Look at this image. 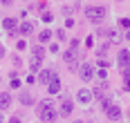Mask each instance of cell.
<instances>
[{"instance_id": "6da1fadb", "label": "cell", "mask_w": 130, "mask_h": 123, "mask_svg": "<svg viewBox=\"0 0 130 123\" xmlns=\"http://www.w3.org/2000/svg\"><path fill=\"white\" fill-rule=\"evenodd\" d=\"M36 114H38L40 121L52 123V121H56V116H58V110L54 108V103L50 98H45V101H40L38 105H36Z\"/></svg>"}, {"instance_id": "603a6c76", "label": "cell", "mask_w": 130, "mask_h": 123, "mask_svg": "<svg viewBox=\"0 0 130 123\" xmlns=\"http://www.w3.org/2000/svg\"><path fill=\"white\" fill-rule=\"evenodd\" d=\"M126 40H130V31H126Z\"/></svg>"}, {"instance_id": "cb8c5ba5", "label": "cell", "mask_w": 130, "mask_h": 123, "mask_svg": "<svg viewBox=\"0 0 130 123\" xmlns=\"http://www.w3.org/2000/svg\"><path fill=\"white\" fill-rule=\"evenodd\" d=\"M76 123H83V121H76Z\"/></svg>"}, {"instance_id": "9c48e42d", "label": "cell", "mask_w": 130, "mask_h": 123, "mask_svg": "<svg viewBox=\"0 0 130 123\" xmlns=\"http://www.w3.org/2000/svg\"><path fill=\"white\" fill-rule=\"evenodd\" d=\"M76 98L81 101V103H90V101H92V92L83 87V90H78V92H76Z\"/></svg>"}, {"instance_id": "ac0fdd59", "label": "cell", "mask_w": 130, "mask_h": 123, "mask_svg": "<svg viewBox=\"0 0 130 123\" xmlns=\"http://www.w3.org/2000/svg\"><path fill=\"white\" fill-rule=\"evenodd\" d=\"M34 56H40V58H43V47H40V45L34 47Z\"/></svg>"}, {"instance_id": "8fae6325", "label": "cell", "mask_w": 130, "mask_h": 123, "mask_svg": "<svg viewBox=\"0 0 130 123\" xmlns=\"http://www.w3.org/2000/svg\"><path fill=\"white\" fill-rule=\"evenodd\" d=\"M40 60H43L40 56H31V60H29V69H31V72H38V69H40Z\"/></svg>"}, {"instance_id": "52a82bcc", "label": "cell", "mask_w": 130, "mask_h": 123, "mask_svg": "<svg viewBox=\"0 0 130 123\" xmlns=\"http://www.w3.org/2000/svg\"><path fill=\"white\" fill-rule=\"evenodd\" d=\"M119 65L123 69H128V65H130V49H121L119 52Z\"/></svg>"}, {"instance_id": "d6986e66", "label": "cell", "mask_w": 130, "mask_h": 123, "mask_svg": "<svg viewBox=\"0 0 130 123\" xmlns=\"http://www.w3.org/2000/svg\"><path fill=\"white\" fill-rule=\"evenodd\" d=\"M121 27H130V18H121Z\"/></svg>"}, {"instance_id": "5b68a950", "label": "cell", "mask_w": 130, "mask_h": 123, "mask_svg": "<svg viewBox=\"0 0 130 123\" xmlns=\"http://www.w3.org/2000/svg\"><path fill=\"white\" fill-rule=\"evenodd\" d=\"M74 112V103L70 101V98H63V103H61V108H58V114L61 116H70Z\"/></svg>"}, {"instance_id": "8992f818", "label": "cell", "mask_w": 130, "mask_h": 123, "mask_svg": "<svg viewBox=\"0 0 130 123\" xmlns=\"http://www.w3.org/2000/svg\"><path fill=\"white\" fill-rule=\"evenodd\" d=\"M54 76V69H40V74H38V83H43V85H50V81H52Z\"/></svg>"}, {"instance_id": "9a60e30c", "label": "cell", "mask_w": 130, "mask_h": 123, "mask_svg": "<svg viewBox=\"0 0 130 123\" xmlns=\"http://www.w3.org/2000/svg\"><path fill=\"white\" fill-rule=\"evenodd\" d=\"M50 38H52V31H50V29H43V31H40V43H47Z\"/></svg>"}, {"instance_id": "7402d4cb", "label": "cell", "mask_w": 130, "mask_h": 123, "mask_svg": "<svg viewBox=\"0 0 130 123\" xmlns=\"http://www.w3.org/2000/svg\"><path fill=\"white\" fill-rule=\"evenodd\" d=\"M0 58H5V47L0 45Z\"/></svg>"}, {"instance_id": "ffe728a7", "label": "cell", "mask_w": 130, "mask_h": 123, "mask_svg": "<svg viewBox=\"0 0 130 123\" xmlns=\"http://www.w3.org/2000/svg\"><path fill=\"white\" fill-rule=\"evenodd\" d=\"M56 36H58L61 40H65V29H58V31H56Z\"/></svg>"}, {"instance_id": "30bf717a", "label": "cell", "mask_w": 130, "mask_h": 123, "mask_svg": "<svg viewBox=\"0 0 130 123\" xmlns=\"http://www.w3.org/2000/svg\"><path fill=\"white\" fill-rule=\"evenodd\" d=\"M9 105H11V96L7 94V92H2L0 94V110H7Z\"/></svg>"}, {"instance_id": "44dd1931", "label": "cell", "mask_w": 130, "mask_h": 123, "mask_svg": "<svg viewBox=\"0 0 130 123\" xmlns=\"http://www.w3.org/2000/svg\"><path fill=\"white\" fill-rule=\"evenodd\" d=\"M9 123H23V119H20V116H11V119H9Z\"/></svg>"}, {"instance_id": "2e32d148", "label": "cell", "mask_w": 130, "mask_h": 123, "mask_svg": "<svg viewBox=\"0 0 130 123\" xmlns=\"http://www.w3.org/2000/svg\"><path fill=\"white\" fill-rule=\"evenodd\" d=\"M123 83H126V87H130V67L123 69Z\"/></svg>"}, {"instance_id": "4fadbf2b", "label": "cell", "mask_w": 130, "mask_h": 123, "mask_svg": "<svg viewBox=\"0 0 130 123\" xmlns=\"http://www.w3.org/2000/svg\"><path fill=\"white\" fill-rule=\"evenodd\" d=\"M16 23H18L16 18H5V20H2V27H5V29H9V31H11V29H16Z\"/></svg>"}, {"instance_id": "e0dca14e", "label": "cell", "mask_w": 130, "mask_h": 123, "mask_svg": "<svg viewBox=\"0 0 130 123\" xmlns=\"http://www.w3.org/2000/svg\"><path fill=\"white\" fill-rule=\"evenodd\" d=\"M65 60H67V63L74 60V49H67V52H65Z\"/></svg>"}, {"instance_id": "3957f363", "label": "cell", "mask_w": 130, "mask_h": 123, "mask_svg": "<svg viewBox=\"0 0 130 123\" xmlns=\"http://www.w3.org/2000/svg\"><path fill=\"white\" fill-rule=\"evenodd\" d=\"M105 116H108L110 121H119V119H121V108L115 105V103H110V105L105 108Z\"/></svg>"}, {"instance_id": "7c38bea8", "label": "cell", "mask_w": 130, "mask_h": 123, "mask_svg": "<svg viewBox=\"0 0 130 123\" xmlns=\"http://www.w3.org/2000/svg\"><path fill=\"white\" fill-rule=\"evenodd\" d=\"M18 98H20V105H34V98H31V94H29V92H23Z\"/></svg>"}, {"instance_id": "ba28073f", "label": "cell", "mask_w": 130, "mask_h": 123, "mask_svg": "<svg viewBox=\"0 0 130 123\" xmlns=\"http://www.w3.org/2000/svg\"><path fill=\"white\" fill-rule=\"evenodd\" d=\"M47 90H50V94H58L61 92V78L54 76L52 81H50V85H47Z\"/></svg>"}, {"instance_id": "7a4b0ae2", "label": "cell", "mask_w": 130, "mask_h": 123, "mask_svg": "<svg viewBox=\"0 0 130 123\" xmlns=\"http://www.w3.org/2000/svg\"><path fill=\"white\" fill-rule=\"evenodd\" d=\"M85 16H88V20H92V23H103L105 7L103 5H88L85 7Z\"/></svg>"}, {"instance_id": "5bb4252c", "label": "cell", "mask_w": 130, "mask_h": 123, "mask_svg": "<svg viewBox=\"0 0 130 123\" xmlns=\"http://www.w3.org/2000/svg\"><path fill=\"white\" fill-rule=\"evenodd\" d=\"M18 29H20V34H25V36H27V34L34 31V25H31V23H20V27H18Z\"/></svg>"}, {"instance_id": "277c9868", "label": "cell", "mask_w": 130, "mask_h": 123, "mask_svg": "<svg viewBox=\"0 0 130 123\" xmlns=\"http://www.w3.org/2000/svg\"><path fill=\"white\" fill-rule=\"evenodd\" d=\"M78 74H81V78H83V81H92V78H94V67H92L90 63H85V65H81Z\"/></svg>"}]
</instances>
